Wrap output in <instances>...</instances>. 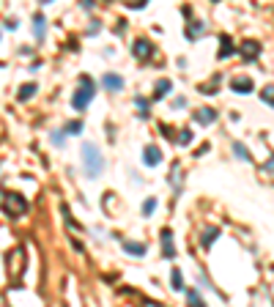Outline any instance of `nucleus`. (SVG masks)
I'll use <instances>...</instances> for the list:
<instances>
[{"label":"nucleus","mask_w":274,"mask_h":307,"mask_svg":"<svg viewBox=\"0 0 274 307\" xmlns=\"http://www.w3.org/2000/svg\"><path fill=\"white\" fill-rule=\"evenodd\" d=\"M233 151H236V156H241L244 162H250V159H252V156H250V151H247V148L241 146V143H236V146H233Z\"/></svg>","instance_id":"393cba45"},{"label":"nucleus","mask_w":274,"mask_h":307,"mask_svg":"<svg viewBox=\"0 0 274 307\" xmlns=\"http://www.w3.org/2000/svg\"><path fill=\"white\" fill-rule=\"evenodd\" d=\"M6 28H8V30L17 28V20H14V17H11V20H6Z\"/></svg>","instance_id":"473e14b6"},{"label":"nucleus","mask_w":274,"mask_h":307,"mask_svg":"<svg viewBox=\"0 0 274 307\" xmlns=\"http://www.w3.org/2000/svg\"><path fill=\"white\" fill-rule=\"evenodd\" d=\"M206 33V25L203 22H189V25H186V39H189V42H195V39H198V36H203Z\"/></svg>","instance_id":"ddd939ff"},{"label":"nucleus","mask_w":274,"mask_h":307,"mask_svg":"<svg viewBox=\"0 0 274 307\" xmlns=\"http://www.w3.org/2000/svg\"><path fill=\"white\" fill-rule=\"evenodd\" d=\"M44 33H47V20H44V14H36L33 17V36L39 42H44Z\"/></svg>","instance_id":"f8f14e48"},{"label":"nucleus","mask_w":274,"mask_h":307,"mask_svg":"<svg viewBox=\"0 0 274 307\" xmlns=\"http://www.w3.org/2000/svg\"><path fill=\"white\" fill-rule=\"evenodd\" d=\"M184 105H186V99H184V96H178L176 102H173V107H176V110H181V107H184Z\"/></svg>","instance_id":"7c9ffc66"},{"label":"nucleus","mask_w":274,"mask_h":307,"mask_svg":"<svg viewBox=\"0 0 274 307\" xmlns=\"http://www.w3.org/2000/svg\"><path fill=\"white\" fill-rule=\"evenodd\" d=\"M93 93H96V85L91 77H80V88H77V93L71 96V107L74 110H88V105L93 102Z\"/></svg>","instance_id":"f03ea898"},{"label":"nucleus","mask_w":274,"mask_h":307,"mask_svg":"<svg viewBox=\"0 0 274 307\" xmlns=\"http://www.w3.org/2000/svg\"><path fill=\"white\" fill-rule=\"evenodd\" d=\"M170 88H173V83H170V80H159V83H157V88H154V99H162L164 93H170Z\"/></svg>","instance_id":"dca6fc26"},{"label":"nucleus","mask_w":274,"mask_h":307,"mask_svg":"<svg viewBox=\"0 0 274 307\" xmlns=\"http://www.w3.org/2000/svg\"><path fill=\"white\" fill-rule=\"evenodd\" d=\"M170 285H173V291H181V288H184V280H181V272H178V269H173V274H170Z\"/></svg>","instance_id":"aec40b11"},{"label":"nucleus","mask_w":274,"mask_h":307,"mask_svg":"<svg viewBox=\"0 0 274 307\" xmlns=\"http://www.w3.org/2000/svg\"><path fill=\"white\" fill-rule=\"evenodd\" d=\"M217 236H219V228H206V230H203V239H200V244H203V247H211L214 241H217Z\"/></svg>","instance_id":"2eb2a0df"},{"label":"nucleus","mask_w":274,"mask_h":307,"mask_svg":"<svg viewBox=\"0 0 274 307\" xmlns=\"http://www.w3.org/2000/svg\"><path fill=\"white\" fill-rule=\"evenodd\" d=\"M154 211H157V200H154V197H148V200L143 203V217H151Z\"/></svg>","instance_id":"5701e85b"},{"label":"nucleus","mask_w":274,"mask_h":307,"mask_svg":"<svg viewBox=\"0 0 274 307\" xmlns=\"http://www.w3.org/2000/svg\"><path fill=\"white\" fill-rule=\"evenodd\" d=\"M230 88L236 93H250L252 91V80H250V77H236V80L230 83Z\"/></svg>","instance_id":"9b49d317"},{"label":"nucleus","mask_w":274,"mask_h":307,"mask_svg":"<svg viewBox=\"0 0 274 307\" xmlns=\"http://www.w3.org/2000/svg\"><path fill=\"white\" fill-rule=\"evenodd\" d=\"M189 140H192V132H189V129H184V132L178 134V143H181V146H186Z\"/></svg>","instance_id":"cd10ccee"},{"label":"nucleus","mask_w":274,"mask_h":307,"mask_svg":"<svg viewBox=\"0 0 274 307\" xmlns=\"http://www.w3.org/2000/svg\"><path fill=\"white\" fill-rule=\"evenodd\" d=\"M123 250L129 252V255H145V247L135 244V241H123Z\"/></svg>","instance_id":"a211bd4d"},{"label":"nucleus","mask_w":274,"mask_h":307,"mask_svg":"<svg viewBox=\"0 0 274 307\" xmlns=\"http://www.w3.org/2000/svg\"><path fill=\"white\" fill-rule=\"evenodd\" d=\"M82 165H85V175H88V178H99V175H102L104 156L93 143H85V146H82Z\"/></svg>","instance_id":"f257e3e1"},{"label":"nucleus","mask_w":274,"mask_h":307,"mask_svg":"<svg viewBox=\"0 0 274 307\" xmlns=\"http://www.w3.org/2000/svg\"><path fill=\"white\" fill-rule=\"evenodd\" d=\"M135 107L140 112V118H148V99L145 96H135Z\"/></svg>","instance_id":"f3484780"},{"label":"nucleus","mask_w":274,"mask_h":307,"mask_svg":"<svg viewBox=\"0 0 274 307\" xmlns=\"http://www.w3.org/2000/svg\"><path fill=\"white\" fill-rule=\"evenodd\" d=\"M233 55V42L228 39V36H222V47H219V58H228Z\"/></svg>","instance_id":"6ab92c4d"},{"label":"nucleus","mask_w":274,"mask_h":307,"mask_svg":"<svg viewBox=\"0 0 274 307\" xmlns=\"http://www.w3.org/2000/svg\"><path fill=\"white\" fill-rule=\"evenodd\" d=\"M123 3H126L129 8H145L148 6V0H123Z\"/></svg>","instance_id":"bb28decb"},{"label":"nucleus","mask_w":274,"mask_h":307,"mask_svg":"<svg viewBox=\"0 0 274 307\" xmlns=\"http://www.w3.org/2000/svg\"><path fill=\"white\" fill-rule=\"evenodd\" d=\"M39 3H52V0H39Z\"/></svg>","instance_id":"72a5a7b5"},{"label":"nucleus","mask_w":274,"mask_h":307,"mask_svg":"<svg viewBox=\"0 0 274 307\" xmlns=\"http://www.w3.org/2000/svg\"><path fill=\"white\" fill-rule=\"evenodd\" d=\"M263 173H274V154H272L269 162H263Z\"/></svg>","instance_id":"c85d7f7f"},{"label":"nucleus","mask_w":274,"mask_h":307,"mask_svg":"<svg viewBox=\"0 0 274 307\" xmlns=\"http://www.w3.org/2000/svg\"><path fill=\"white\" fill-rule=\"evenodd\" d=\"M132 55H135L137 61H148V58L154 55V42H148V39H137V42L132 44Z\"/></svg>","instance_id":"39448f33"},{"label":"nucleus","mask_w":274,"mask_h":307,"mask_svg":"<svg viewBox=\"0 0 274 307\" xmlns=\"http://www.w3.org/2000/svg\"><path fill=\"white\" fill-rule=\"evenodd\" d=\"M239 52H241V58H247V61H255V58L260 55V44L258 42H241Z\"/></svg>","instance_id":"0eeeda50"},{"label":"nucleus","mask_w":274,"mask_h":307,"mask_svg":"<svg viewBox=\"0 0 274 307\" xmlns=\"http://www.w3.org/2000/svg\"><path fill=\"white\" fill-rule=\"evenodd\" d=\"M162 255H164V258H173V255H176V247H173V233H170V228H164V230H162Z\"/></svg>","instance_id":"1a4fd4ad"},{"label":"nucleus","mask_w":274,"mask_h":307,"mask_svg":"<svg viewBox=\"0 0 274 307\" xmlns=\"http://www.w3.org/2000/svg\"><path fill=\"white\" fill-rule=\"evenodd\" d=\"M102 85L107 88V91L118 93V91H123V77L115 74V71H107V74L102 77Z\"/></svg>","instance_id":"423d86ee"},{"label":"nucleus","mask_w":274,"mask_h":307,"mask_svg":"<svg viewBox=\"0 0 274 307\" xmlns=\"http://www.w3.org/2000/svg\"><path fill=\"white\" fill-rule=\"evenodd\" d=\"M222 83V77H214L208 85H200V93H217V85Z\"/></svg>","instance_id":"412c9836"},{"label":"nucleus","mask_w":274,"mask_h":307,"mask_svg":"<svg viewBox=\"0 0 274 307\" xmlns=\"http://www.w3.org/2000/svg\"><path fill=\"white\" fill-rule=\"evenodd\" d=\"M80 6L85 8V11H91V8L96 6V0H80Z\"/></svg>","instance_id":"c756f323"},{"label":"nucleus","mask_w":274,"mask_h":307,"mask_svg":"<svg viewBox=\"0 0 274 307\" xmlns=\"http://www.w3.org/2000/svg\"><path fill=\"white\" fill-rule=\"evenodd\" d=\"M6 269H8V277L11 280H20V272L25 269V252H22V247H17V250L8 252Z\"/></svg>","instance_id":"20e7f679"},{"label":"nucleus","mask_w":274,"mask_h":307,"mask_svg":"<svg viewBox=\"0 0 274 307\" xmlns=\"http://www.w3.org/2000/svg\"><path fill=\"white\" fill-rule=\"evenodd\" d=\"M260 99H263V102H269V105L274 107V85H266V88H263V93H260Z\"/></svg>","instance_id":"b1692460"},{"label":"nucleus","mask_w":274,"mask_h":307,"mask_svg":"<svg viewBox=\"0 0 274 307\" xmlns=\"http://www.w3.org/2000/svg\"><path fill=\"white\" fill-rule=\"evenodd\" d=\"M36 91H39V85H36V83H27L25 88H20L17 99H20V102H27V99H33V96H36Z\"/></svg>","instance_id":"4468645a"},{"label":"nucleus","mask_w":274,"mask_h":307,"mask_svg":"<svg viewBox=\"0 0 274 307\" xmlns=\"http://www.w3.org/2000/svg\"><path fill=\"white\" fill-rule=\"evenodd\" d=\"M186 299H189V305H203V296L198 291H186Z\"/></svg>","instance_id":"a878e982"},{"label":"nucleus","mask_w":274,"mask_h":307,"mask_svg":"<svg viewBox=\"0 0 274 307\" xmlns=\"http://www.w3.org/2000/svg\"><path fill=\"white\" fill-rule=\"evenodd\" d=\"M63 132H68V134H80V132H82V121H68V124L63 126Z\"/></svg>","instance_id":"4be33fe9"},{"label":"nucleus","mask_w":274,"mask_h":307,"mask_svg":"<svg viewBox=\"0 0 274 307\" xmlns=\"http://www.w3.org/2000/svg\"><path fill=\"white\" fill-rule=\"evenodd\" d=\"M52 143H55V146H61V143H63V132H55L52 134Z\"/></svg>","instance_id":"2f4dec72"},{"label":"nucleus","mask_w":274,"mask_h":307,"mask_svg":"<svg viewBox=\"0 0 274 307\" xmlns=\"http://www.w3.org/2000/svg\"><path fill=\"white\" fill-rule=\"evenodd\" d=\"M143 162L148 165V168H157L159 162H162V151H159L157 146H148V148L143 151Z\"/></svg>","instance_id":"6e6552de"},{"label":"nucleus","mask_w":274,"mask_h":307,"mask_svg":"<svg viewBox=\"0 0 274 307\" xmlns=\"http://www.w3.org/2000/svg\"><path fill=\"white\" fill-rule=\"evenodd\" d=\"M217 118V110H214V107H200L198 112H195V121H198V124H211V121Z\"/></svg>","instance_id":"9d476101"},{"label":"nucleus","mask_w":274,"mask_h":307,"mask_svg":"<svg viewBox=\"0 0 274 307\" xmlns=\"http://www.w3.org/2000/svg\"><path fill=\"white\" fill-rule=\"evenodd\" d=\"M3 211H6V217H11V219H20L27 211V200L20 192H6V195H3Z\"/></svg>","instance_id":"7ed1b4c3"}]
</instances>
